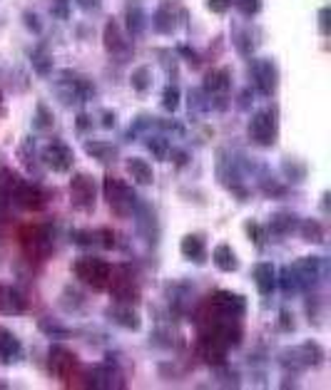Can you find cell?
<instances>
[{"mask_svg": "<svg viewBox=\"0 0 331 390\" xmlns=\"http://www.w3.org/2000/svg\"><path fill=\"white\" fill-rule=\"evenodd\" d=\"M103 191H105V199H107L110 209H112L117 216H130L135 211V206H137V194H135L132 186L125 184L122 179L107 176L103 184Z\"/></svg>", "mask_w": 331, "mask_h": 390, "instance_id": "obj_1", "label": "cell"}, {"mask_svg": "<svg viewBox=\"0 0 331 390\" xmlns=\"http://www.w3.org/2000/svg\"><path fill=\"white\" fill-rule=\"evenodd\" d=\"M154 30L162 35H169L174 30V15L167 13V8H159L154 15Z\"/></svg>", "mask_w": 331, "mask_h": 390, "instance_id": "obj_28", "label": "cell"}, {"mask_svg": "<svg viewBox=\"0 0 331 390\" xmlns=\"http://www.w3.org/2000/svg\"><path fill=\"white\" fill-rule=\"evenodd\" d=\"M294 356H299L302 366H319V363L324 361V348L314 341H307L294 351Z\"/></svg>", "mask_w": 331, "mask_h": 390, "instance_id": "obj_18", "label": "cell"}, {"mask_svg": "<svg viewBox=\"0 0 331 390\" xmlns=\"http://www.w3.org/2000/svg\"><path fill=\"white\" fill-rule=\"evenodd\" d=\"M254 281H257V288L262 296H269V293L277 288V271H274L272 263H257L254 266Z\"/></svg>", "mask_w": 331, "mask_h": 390, "instance_id": "obj_13", "label": "cell"}, {"mask_svg": "<svg viewBox=\"0 0 331 390\" xmlns=\"http://www.w3.org/2000/svg\"><path fill=\"white\" fill-rule=\"evenodd\" d=\"M249 137L262 147L274 144V139H277V117L269 110L257 112L249 122Z\"/></svg>", "mask_w": 331, "mask_h": 390, "instance_id": "obj_7", "label": "cell"}, {"mask_svg": "<svg viewBox=\"0 0 331 390\" xmlns=\"http://www.w3.org/2000/svg\"><path fill=\"white\" fill-rule=\"evenodd\" d=\"M319 28H322L324 35H329V8L319 10Z\"/></svg>", "mask_w": 331, "mask_h": 390, "instance_id": "obj_40", "label": "cell"}, {"mask_svg": "<svg viewBox=\"0 0 331 390\" xmlns=\"http://www.w3.org/2000/svg\"><path fill=\"white\" fill-rule=\"evenodd\" d=\"M147 149L157 157L159 162H164L169 157V142L164 137H149L147 139Z\"/></svg>", "mask_w": 331, "mask_h": 390, "instance_id": "obj_30", "label": "cell"}, {"mask_svg": "<svg viewBox=\"0 0 331 390\" xmlns=\"http://www.w3.org/2000/svg\"><path fill=\"white\" fill-rule=\"evenodd\" d=\"M107 316L112 318V321H117L120 326H125V328H132V331H137L140 328V316L132 311V306H127V303H117L115 308H110Z\"/></svg>", "mask_w": 331, "mask_h": 390, "instance_id": "obj_16", "label": "cell"}, {"mask_svg": "<svg viewBox=\"0 0 331 390\" xmlns=\"http://www.w3.org/2000/svg\"><path fill=\"white\" fill-rule=\"evenodd\" d=\"M292 328H294V323H289V313L282 311V331H292Z\"/></svg>", "mask_w": 331, "mask_h": 390, "instance_id": "obj_44", "label": "cell"}, {"mask_svg": "<svg viewBox=\"0 0 331 390\" xmlns=\"http://www.w3.org/2000/svg\"><path fill=\"white\" fill-rule=\"evenodd\" d=\"M302 236L309 244H322L324 241V229L319 221H302Z\"/></svg>", "mask_w": 331, "mask_h": 390, "instance_id": "obj_27", "label": "cell"}, {"mask_svg": "<svg viewBox=\"0 0 331 390\" xmlns=\"http://www.w3.org/2000/svg\"><path fill=\"white\" fill-rule=\"evenodd\" d=\"M10 199H13L20 209L40 211L45 206V201H48V196H45V191L40 189L38 184H33V181H20L13 189V194H10Z\"/></svg>", "mask_w": 331, "mask_h": 390, "instance_id": "obj_8", "label": "cell"}, {"mask_svg": "<svg viewBox=\"0 0 331 390\" xmlns=\"http://www.w3.org/2000/svg\"><path fill=\"white\" fill-rule=\"evenodd\" d=\"M23 356V346L20 341L8 331V328H0V361L3 363H15Z\"/></svg>", "mask_w": 331, "mask_h": 390, "instance_id": "obj_12", "label": "cell"}, {"mask_svg": "<svg viewBox=\"0 0 331 390\" xmlns=\"http://www.w3.org/2000/svg\"><path fill=\"white\" fill-rule=\"evenodd\" d=\"M145 23H147V18H145V10L140 8L137 3H130L127 5V30L132 35H140L145 30Z\"/></svg>", "mask_w": 331, "mask_h": 390, "instance_id": "obj_24", "label": "cell"}, {"mask_svg": "<svg viewBox=\"0 0 331 390\" xmlns=\"http://www.w3.org/2000/svg\"><path fill=\"white\" fill-rule=\"evenodd\" d=\"M234 5H237L239 13L247 15V18H252V15H257L259 10H262V0H234Z\"/></svg>", "mask_w": 331, "mask_h": 390, "instance_id": "obj_32", "label": "cell"}, {"mask_svg": "<svg viewBox=\"0 0 331 390\" xmlns=\"http://www.w3.org/2000/svg\"><path fill=\"white\" fill-rule=\"evenodd\" d=\"M297 226V216L289 214V211H279V214L272 216V231L274 234H289Z\"/></svg>", "mask_w": 331, "mask_h": 390, "instance_id": "obj_25", "label": "cell"}, {"mask_svg": "<svg viewBox=\"0 0 331 390\" xmlns=\"http://www.w3.org/2000/svg\"><path fill=\"white\" fill-rule=\"evenodd\" d=\"M50 125H53V115L45 110V105H38V127L45 130V127H50Z\"/></svg>", "mask_w": 331, "mask_h": 390, "instance_id": "obj_34", "label": "cell"}, {"mask_svg": "<svg viewBox=\"0 0 331 390\" xmlns=\"http://www.w3.org/2000/svg\"><path fill=\"white\" fill-rule=\"evenodd\" d=\"M20 241H23L25 251H28L30 256H35V259H45V256L50 254V249H53L48 231L35 224H28L20 229Z\"/></svg>", "mask_w": 331, "mask_h": 390, "instance_id": "obj_5", "label": "cell"}, {"mask_svg": "<svg viewBox=\"0 0 331 390\" xmlns=\"http://www.w3.org/2000/svg\"><path fill=\"white\" fill-rule=\"evenodd\" d=\"M43 162H45V164H48L53 172H58V174H65V172L73 169L75 152L70 149L68 142L53 139V142H50V144L43 149Z\"/></svg>", "mask_w": 331, "mask_h": 390, "instance_id": "obj_4", "label": "cell"}, {"mask_svg": "<svg viewBox=\"0 0 331 390\" xmlns=\"http://www.w3.org/2000/svg\"><path fill=\"white\" fill-rule=\"evenodd\" d=\"M73 239H75V244L88 246L95 241V234H90V231H73Z\"/></svg>", "mask_w": 331, "mask_h": 390, "instance_id": "obj_37", "label": "cell"}, {"mask_svg": "<svg viewBox=\"0 0 331 390\" xmlns=\"http://www.w3.org/2000/svg\"><path fill=\"white\" fill-rule=\"evenodd\" d=\"M105 48H107V53H112V55H130L132 53V48L127 45L122 30H120V25L115 23V20H110V23L105 25Z\"/></svg>", "mask_w": 331, "mask_h": 390, "instance_id": "obj_11", "label": "cell"}, {"mask_svg": "<svg viewBox=\"0 0 331 390\" xmlns=\"http://www.w3.org/2000/svg\"><path fill=\"white\" fill-rule=\"evenodd\" d=\"M115 120H117V117H115V112H105L103 115V127H115Z\"/></svg>", "mask_w": 331, "mask_h": 390, "instance_id": "obj_43", "label": "cell"}, {"mask_svg": "<svg viewBox=\"0 0 331 390\" xmlns=\"http://www.w3.org/2000/svg\"><path fill=\"white\" fill-rule=\"evenodd\" d=\"M207 8L212 13H227L232 8V0H207Z\"/></svg>", "mask_w": 331, "mask_h": 390, "instance_id": "obj_36", "label": "cell"}, {"mask_svg": "<svg viewBox=\"0 0 331 390\" xmlns=\"http://www.w3.org/2000/svg\"><path fill=\"white\" fill-rule=\"evenodd\" d=\"M212 261H214V266L219 268V271H234L237 268V256H234V251H232V246L229 244H219V246H214V251H212Z\"/></svg>", "mask_w": 331, "mask_h": 390, "instance_id": "obj_19", "label": "cell"}, {"mask_svg": "<svg viewBox=\"0 0 331 390\" xmlns=\"http://www.w3.org/2000/svg\"><path fill=\"white\" fill-rule=\"evenodd\" d=\"M229 70L219 68V70H212V73H207V78H204V90L212 95H222L229 90Z\"/></svg>", "mask_w": 331, "mask_h": 390, "instance_id": "obj_17", "label": "cell"}, {"mask_svg": "<svg viewBox=\"0 0 331 390\" xmlns=\"http://www.w3.org/2000/svg\"><path fill=\"white\" fill-rule=\"evenodd\" d=\"M20 181H23V179H20V176L15 174L13 169H3V172H0V194L10 196V194H13V189L20 184Z\"/></svg>", "mask_w": 331, "mask_h": 390, "instance_id": "obj_29", "label": "cell"}, {"mask_svg": "<svg viewBox=\"0 0 331 390\" xmlns=\"http://www.w3.org/2000/svg\"><path fill=\"white\" fill-rule=\"evenodd\" d=\"M30 60H33L35 73L43 75V78H48L50 70H53V55L48 53V48H45V45L35 48V50H33V55H30Z\"/></svg>", "mask_w": 331, "mask_h": 390, "instance_id": "obj_22", "label": "cell"}, {"mask_svg": "<svg viewBox=\"0 0 331 390\" xmlns=\"http://www.w3.org/2000/svg\"><path fill=\"white\" fill-rule=\"evenodd\" d=\"M127 172H130V176H132V181H137V184H142V186H147L154 181L152 164L145 162L142 157H132V159H127Z\"/></svg>", "mask_w": 331, "mask_h": 390, "instance_id": "obj_14", "label": "cell"}, {"mask_svg": "<svg viewBox=\"0 0 331 390\" xmlns=\"http://www.w3.org/2000/svg\"><path fill=\"white\" fill-rule=\"evenodd\" d=\"M179 88L177 85H169V88H164V93H162V107L167 110V112H177V107H179Z\"/></svg>", "mask_w": 331, "mask_h": 390, "instance_id": "obj_31", "label": "cell"}, {"mask_svg": "<svg viewBox=\"0 0 331 390\" xmlns=\"http://www.w3.org/2000/svg\"><path fill=\"white\" fill-rule=\"evenodd\" d=\"M179 251H182L184 259H189V261H194V263H202L204 256H207V249H204L202 236H197V234L184 236L182 244H179Z\"/></svg>", "mask_w": 331, "mask_h": 390, "instance_id": "obj_15", "label": "cell"}, {"mask_svg": "<svg viewBox=\"0 0 331 390\" xmlns=\"http://www.w3.org/2000/svg\"><path fill=\"white\" fill-rule=\"evenodd\" d=\"M75 3H78L83 10H95V8H100V3H103V0H75Z\"/></svg>", "mask_w": 331, "mask_h": 390, "instance_id": "obj_42", "label": "cell"}, {"mask_svg": "<svg viewBox=\"0 0 331 390\" xmlns=\"http://www.w3.org/2000/svg\"><path fill=\"white\" fill-rule=\"evenodd\" d=\"M130 85H132L135 93H147L149 85H152V73H149V68L132 70V75H130Z\"/></svg>", "mask_w": 331, "mask_h": 390, "instance_id": "obj_26", "label": "cell"}, {"mask_svg": "<svg viewBox=\"0 0 331 390\" xmlns=\"http://www.w3.org/2000/svg\"><path fill=\"white\" fill-rule=\"evenodd\" d=\"M25 25H28V30H33V33H40L43 30V25H40V18L35 13H25Z\"/></svg>", "mask_w": 331, "mask_h": 390, "instance_id": "obj_38", "label": "cell"}, {"mask_svg": "<svg viewBox=\"0 0 331 390\" xmlns=\"http://www.w3.org/2000/svg\"><path fill=\"white\" fill-rule=\"evenodd\" d=\"M282 286H284V291H292V288H297L299 286V281H297V271L294 268H284L282 271Z\"/></svg>", "mask_w": 331, "mask_h": 390, "instance_id": "obj_33", "label": "cell"}, {"mask_svg": "<svg viewBox=\"0 0 331 390\" xmlns=\"http://www.w3.org/2000/svg\"><path fill=\"white\" fill-rule=\"evenodd\" d=\"M75 276L83 283H88V286H93L95 291H103V288H107L110 278H112V268L103 259L83 256V259L75 261Z\"/></svg>", "mask_w": 331, "mask_h": 390, "instance_id": "obj_2", "label": "cell"}, {"mask_svg": "<svg viewBox=\"0 0 331 390\" xmlns=\"http://www.w3.org/2000/svg\"><path fill=\"white\" fill-rule=\"evenodd\" d=\"M90 125V120H88V115H80L78 117V130H85Z\"/></svg>", "mask_w": 331, "mask_h": 390, "instance_id": "obj_45", "label": "cell"}, {"mask_svg": "<svg viewBox=\"0 0 331 390\" xmlns=\"http://www.w3.org/2000/svg\"><path fill=\"white\" fill-rule=\"evenodd\" d=\"M85 152H88L90 157H95V159H100L103 164H107V162L117 154V149H115L112 144H107V142H88Z\"/></svg>", "mask_w": 331, "mask_h": 390, "instance_id": "obj_23", "label": "cell"}, {"mask_svg": "<svg viewBox=\"0 0 331 390\" xmlns=\"http://www.w3.org/2000/svg\"><path fill=\"white\" fill-rule=\"evenodd\" d=\"M249 73H252L254 88H257L259 93L264 95V98L274 95V90H277V83H279V73H277V68H274L272 60H267V58L254 60L252 68H249Z\"/></svg>", "mask_w": 331, "mask_h": 390, "instance_id": "obj_6", "label": "cell"}, {"mask_svg": "<svg viewBox=\"0 0 331 390\" xmlns=\"http://www.w3.org/2000/svg\"><path fill=\"white\" fill-rule=\"evenodd\" d=\"M95 179L90 174H75L70 181V201H73L75 209L80 211H93L95 209Z\"/></svg>", "mask_w": 331, "mask_h": 390, "instance_id": "obj_3", "label": "cell"}, {"mask_svg": "<svg viewBox=\"0 0 331 390\" xmlns=\"http://www.w3.org/2000/svg\"><path fill=\"white\" fill-rule=\"evenodd\" d=\"M23 308H25V303L15 288L0 286V313H20Z\"/></svg>", "mask_w": 331, "mask_h": 390, "instance_id": "obj_21", "label": "cell"}, {"mask_svg": "<svg viewBox=\"0 0 331 390\" xmlns=\"http://www.w3.org/2000/svg\"><path fill=\"white\" fill-rule=\"evenodd\" d=\"M247 234L252 236L254 244H257V246H262V244H264V234H262V226H259V224L249 221V224H247Z\"/></svg>", "mask_w": 331, "mask_h": 390, "instance_id": "obj_35", "label": "cell"}, {"mask_svg": "<svg viewBox=\"0 0 331 390\" xmlns=\"http://www.w3.org/2000/svg\"><path fill=\"white\" fill-rule=\"evenodd\" d=\"M68 0H55L53 3V15L55 18H68Z\"/></svg>", "mask_w": 331, "mask_h": 390, "instance_id": "obj_39", "label": "cell"}, {"mask_svg": "<svg viewBox=\"0 0 331 390\" xmlns=\"http://www.w3.org/2000/svg\"><path fill=\"white\" fill-rule=\"evenodd\" d=\"M100 236H103V246H105V249H112V246H115V234H112V231L103 229V231H100Z\"/></svg>", "mask_w": 331, "mask_h": 390, "instance_id": "obj_41", "label": "cell"}, {"mask_svg": "<svg viewBox=\"0 0 331 390\" xmlns=\"http://www.w3.org/2000/svg\"><path fill=\"white\" fill-rule=\"evenodd\" d=\"M212 306L217 308L224 318H229V321L242 318L244 313H247V301H244V296L232 293V291H217L212 298Z\"/></svg>", "mask_w": 331, "mask_h": 390, "instance_id": "obj_9", "label": "cell"}, {"mask_svg": "<svg viewBox=\"0 0 331 390\" xmlns=\"http://www.w3.org/2000/svg\"><path fill=\"white\" fill-rule=\"evenodd\" d=\"M0 105H3V93H0Z\"/></svg>", "mask_w": 331, "mask_h": 390, "instance_id": "obj_46", "label": "cell"}, {"mask_svg": "<svg viewBox=\"0 0 331 390\" xmlns=\"http://www.w3.org/2000/svg\"><path fill=\"white\" fill-rule=\"evenodd\" d=\"M75 366H78V358H75L68 348H63V346L50 348V373H53L55 378L68 381L70 373L75 371Z\"/></svg>", "mask_w": 331, "mask_h": 390, "instance_id": "obj_10", "label": "cell"}, {"mask_svg": "<svg viewBox=\"0 0 331 390\" xmlns=\"http://www.w3.org/2000/svg\"><path fill=\"white\" fill-rule=\"evenodd\" d=\"M112 298L117 303H127V306H132V303L140 298V293H137V288L132 286L130 278H120V281L112 283Z\"/></svg>", "mask_w": 331, "mask_h": 390, "instance_id": "obj_20", "label": "cell"}]
</instances>
